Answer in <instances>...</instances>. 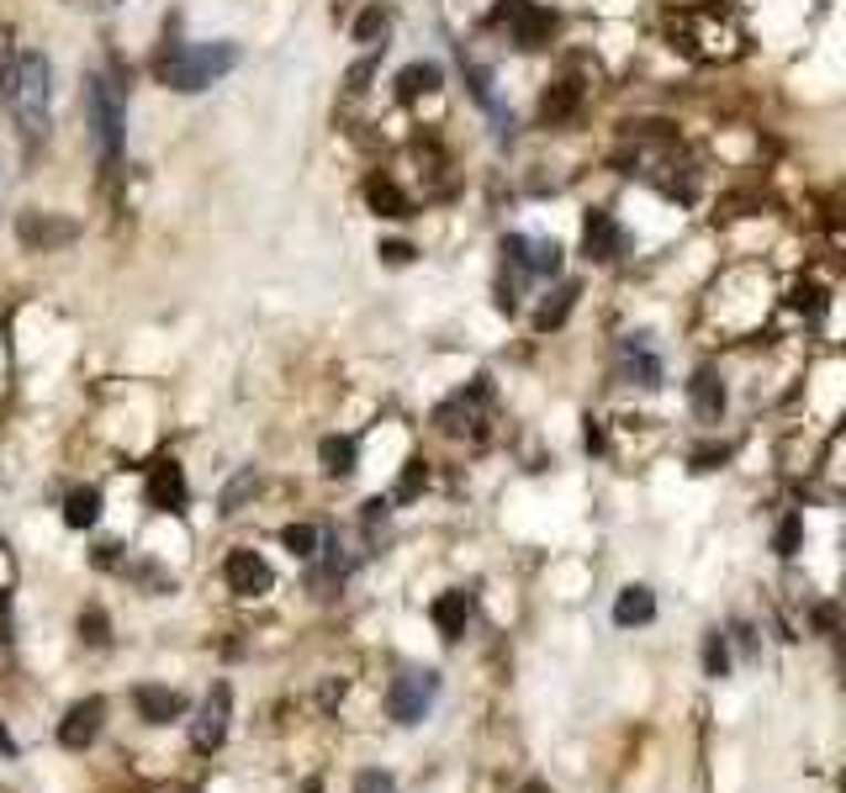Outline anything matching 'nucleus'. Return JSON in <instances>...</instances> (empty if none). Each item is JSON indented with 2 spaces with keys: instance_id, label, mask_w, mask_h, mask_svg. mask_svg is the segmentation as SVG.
<instances>
[{
  "instance_id": "0eeeda50",
  "label": "nucleus",
  "mask_w": 846,
  "mask_h": 793,
  "mask_svg": "<svg viewBox=\"0 0 846 793\" xmlns=\"http://www.w3.org/2000/svg\"><path fill=\"white\" fill-rule=\"evenodd\" d=\"M487 403H492V392L487 382H471L466 392H456L450 403H439L435 424L445 434H482V418H487Z\"/></svg>"
},
{
  "instance_id": "f3484780",
  "label": "nucleus",
  "mask_w": 846,
  "mask_h": 793,
  "mask_svg": "<svg viewBox=\"0 0 846 793\" xmlns=\"http://www.w3.org/2000/svg\"><path fill=\"white\" fill-rule=\"evenodd\" d=\"M688 403H693V413H699L703 424H720V413H725V382L703 365V371H693V382H688Z\"/></svg>"
},
{
  "instance_id": "20e7f679",
  "label": "nucleus",
  "mask_w": 846,
  "mask_h": 793,
  "mask_svg": "<svg viewBox=\"0 0 846 793\" xmlns=\"http://www.w3.org/2000/svg\"><path fill=\"white\" fill-rule=\"evenodd\" d=\"M85 117H91V133H96L101 165H117L122 159V127H127V106H122V91L106 80V74L85 80Z\"/></svg>"
},
{
  "instance_id": "c9c22d12",
  "label": "nucleus",
  "mask_w": 846,
  "mask_h": 793,
  "mask_svg": "<svg viewBox=\"0 0 846 793\" xmlns=\"http://www.w3.org/2000/svg\"><path fill=\"white\" fill-rule=\"evenodd\" d=\"M0 751H6V757H11V751H17V741H11V735H6V730H0Z\"/></svg>"
},
{
  "instance_id": "9b49d317",
  "label": "nucleus",
  "mask_w": 846,
  "mask_h": 793,
  "mask_svg": "<svg viewBox=\"0 0 846 793\" xmlns=\"http://www.w3.org/2000/svg\"><path fill=\"white\" fill-rule=\"evenodd\" d=\"M629 249V239H625V228L614 222L608 212H593L587 222H582V254L587 260H598V264H614L619 254Z\"/></svg>"
},
{
  "instance_id": "423d86ee",
  "label": "nucleus",
  "mask_w": 846,
  "mask_h": 793,
  "mask_svg": "<svg viewBox=\"0 0 846 793\" xmlns=\"http://www.w3.org/2000/svg\"><path fill=\"white\" fill-rule=\"evenodd\" d=\"M492 22L508 27V38H513L524 53L545 49V43H551V32H556V17H551V11H540V6H530V0H503Z\"/></svg>"
},
{
  "instance_id": "a878e982",
  "label": "nucleus",
  "mask_w": 846,
  "mask_h": 793,
  "mask_svg": "<svg viewBox=\"0 0 846 793\" xmlns=\"http://www.w3.org/2000/svg\"><path fill=\"white\" fill-rule=\"evenodd\" d=\"M387 32H391V11H387V6H365L361 22H355V43L376 49V43H382Z\"/></svg>"
},
{
  "instance_id": "5701e85b",
  "label": "nucleus",
  "mask_w": 846,
  "mask_h": 793,
  "mask_svg": "<svg viewBox=\"0 0 846 793\" xmlns=\"http://www.w3.org/2000/svg\"><path fill=\"white\" fill-rule=\"evenodd\" d=\"M101 519V492L96 487H74L70 498H64V524L70 529H91Z\"/></svg>"
},
{
  "instance_id": "dca6fc26",
  "label": "nucleus",
  "mask_w": 846,
  "mask_h": 793,
  "mask_svg": "<svg viewBox=\"0 0 846 793\" xmlns=\"http://www.w3.org/2000/svg\"><path fill=\"white\" fill-rule=\"evenodd\" d=\"M133 703H138V714L148 724H169L186 714V698L175 693V688H159V682H144V688H133Z\"/></svg>"
},
{
  "instance_id": "4c0bfd02",
  "label": "nucleus",
  "mask_w": 846,
  "mask_h": 793,
  "mask_svg": "<svg viewBox=\"0 0 846 793\" xmlns=\"http://www.w3.org/2000/svg\"><path fill=\"white\" fill-rule=\"evenodd\" d=\"M0 91H6V70H0Z\"/></svg>"
},
{
  "instance_id": "1a4fd4ad",
  "label": "nucleus",
  "mask_w": 846,
  "mask_h": 793,
  "mask_svg": "<svg viewBox=\"0 0 846 793\" xmlns=\"http://www.w3.org/2000/svg\"><path fill=\"white\" fill-rule=\"evenodd\" d=\"M222 577H228V587H233L239 598H260V593L275 587V572H270V561L260 551H233L228 555V566H222Z\"/></svg>"
},
{
  "instance_id": "f704fd0d",
  "label": "nucleus",
  "mask_w": 846,
  "mask_h": 793,
  "mask_svg": "<svg viewBox=\"0 0 846 793\" xmlns=\"http://www.w3.org/2000/svg\"><path fill=\"white\" fill-rule=\"evenodd\" d=\"M382 254H387V264H408L412 260L408 243H382Z\"/></svg>"
},
{
  "instance_id": "bb28decb",
  "label": "nucleus",
  "mask_w": 846,
  "mask_h": 793,
  "mask_svg": "<svg viewBox=\"0 0 846 793\" xmlns=\"http://www.w3.org/2000/svg\"><path fill=\"white\" fill-rule=\"evenodd\" d=\"M703 672H709V677H725L730 672V635H720V629H709V635H703Z\"/></svg>"
},
{
  "instance_id": "4468645a",
  "label": "nucleus",
  "mask_w": 846,
  "mask_h": 793,
  "mask_svg": "<svg viewBox=\"0 0 846 793\" xmlns=\"http://www.w3.org/2000/svg\"><path fill=\"white\" fill-rule=\"evenodd\" d=\"M619 376H625V382H640V386H661V361H656V349H651V338L646 334L619 338Z\"/></svg>"
},
{
  "instance_id": "c85d7f7f",
  "label": "nucleus",
  "mask_w": 846,
  "mask_h": 793,
  "mask_svg": "<svg viewBox=\"0 0 846 793\" xmlns=\"http://www.w3.org/2000/svg\"><path fill=\"white\" fill-rule=\"evenodd\" d=\"M798 540H804V519H798V513H788V519L777 524V534H773V551L788 561V555H798Z\"/></svg>"
},
{
  "instance_id": "393cba45",
  "label": "nucleus",
  "mask_w": 846,
  "mask_h": 793,
  "mask_svg": "<svg viewBox=\"0 0 846 793\" xmlns=\"http://www.w3.org/2000/svg\"><path fill=\"white\" fill-rule=\"evenodd\" d=\"M397 91H403V101H418V96H429V91H439V64H408V70L397 74Z\"/></svg>"
},
{
  "instance_id": "39448f33",
  "label": "nucleus",
  "mask_w": 846,
  "mask_h": 793,
  "mask_svg": "<svg viewBox=\"0 0 846 793\" xmlns=\"http://www.w3.org/2000/svg\"><path fill=\"white\" fill-rule=\"evenodd\" d=\"M439 698V672H403L391 677L387 688V714L397 724H424V714L435 709Z\"/></svg>"
},
{
  "instance_id": "9d476101",
  "label": "nucleus",
  "mask_w": 846,
  "mask_h": 793,
  "mask_svg": "<svg viewBox=\"0 0 846 793\" xmlns=\"http://www.w3.org/2000/svg\"><path fill=\"white\" fill-rule=\"evenodd\" d=\"M186 503H191L186 471H180L175 460H159V466H148V508H159V513H186Z\"/></svg>"
},
{
  "instance_id": "c756f323",
  "label": "nucleus",
  "mask_w": 846,
  "mask_h": 793,
  "mask_svg": "<svg viewBox=\"0 0 846 793\" xmlns=\"http://www.w3.org/2000/svg\"><path fill=\"white\" fill-rule=\"evenodd\" d=\"M80 635H85L91 646H106V640H112V625H106V614H101V608H85V614H80Z\"/></svg>"
},
{
  "instance_id": "412c9836",
  "label": "nucleus",
  "mask_w": 846,
  "mask_h": 793,
  "mask_svg": "<svg viewBox=\"0 0 846 793\" xmlns=\"http://www.w3.org/2000/svg\"><path fill=\"white\" fill-rule=\"evenodd\" d=\"M317 460H323V471H328V477H349V471H355V460H361V450H355V439L328 434V439L317 445Z\"/></svg>"
},
{
  "instance_id": "4be33fe9",
  "label": "nucleus",
  "mask_w": 846,
  "mask_h": 793,
  "mask_svg": "<svg viewBox=\"0 0 846 793\" xmlns=\"http://www.w3.org/2000/svg\"><path fill=\"white\" fill-rule=\"evenodd\" d=\"M577 296H582V291L572 286V281H566V286H556L551 296H545V302H540V313H534V328H540V334H545V328H561V323H566V313L577 307Z\"/></svg>"
},
{
  "instance_id": "a211bd4d",
  "label": "nucleus",
  "mask_w": 846,
  "mask_h": 793,
  "mask_svg": "<svg viewBox=\"0 0 846 793\" xmlns=\"http://www.w3.org/2000/svg\"><path fill=\"white\" fill-rule=\"evenodd\" d=\"M365 201H370V212L376 217H391V222H397V217H412V201L403 196V186H397L391 175H376V180L365 186Z\"/></svg>"
},
{
  "instance_id": "f03ea898",
  "label": "nucleus",
  "mask_w": 846,
  "mask_h": 793,
  "mask_svg": "<svg viewBox=\"0 0 846 793\" xmlns=\"http://www.w3.org/2000/svg\"><path fill=\"white\" fill-rule=\"evenodd\" d=\"M239 70V49L233 43H191V49H169L159 59V80H165L169 91H207V85H218L222 74Z\"/></svg>"
},
{
  "instance_id": "f8f14e48",
  "label": "nucleus",
  "mask_w": 846,
  "mask_h": 793,
  "mask_svg": "<svg viewBox=\"0 0 846 793\" xmlns=\"http://www.w3.org/2000/svg\"><path fill=\"white\" fill-rule=\"evenodd\" d=\"M228 703H233V693H228V682H218V688L207 693V703H201L196 724H191L196 751H218L222 745V735H228Z\"/></svg>"
},
{
  "instance_id": "f257e3e1",
  "label": "nucleus",
  "mask_w": 846,
  "mask_h": 793,
  "mask_svg": "<svg viewBox=\"0 0 846 793\" xmlns=\"http://www.w3.org/2000/svg\"><path fill=\"white\" fill-rule=\"evenodd\" d=\"M672 38L693 59H730V53H741V43H746V22H741V11L730 0H703V6L677 11Z\"/></svg>"
},
{
  "instance_id": "e433bc0d",
  "label": "nucleus",
  "mask_w": 846,
  "mask_h": 793,
  "mask_svg": "<svg viewBox=\"0 0 846 793\" xmlns=\"http://www.w3.org/2000/svg\"><path fill=\"white\" fill-rule=\"evenodd\" d=\"M519 793H551V789H545V783H524V789H519Z\"/></svg>"
},
{
  "instance_id": "7ed1b4c3",
  "label": "nucleus",
  "mask_w": 846,
  "mask_h": 793,
  "mask_svg": "<svg viewBox=\"0 0 846 793\" xmlns=\"http://www.w3.org/2000/svg\"><path fill=\"white\" fill-rule=\"evenodd\" d=\"M6 91H11V112H17L22 138H27V144H38V138L49 133V96H53L49 59L27 49L22 59H17V74H11V85H6Z\"/></svg>"
},
{
  "instance_id": "b1692460",
  "label": "nucleus",
  "mask_w": 846,
  "mask_h": 793,
  "mask_svg": "<svg viewBox=\"0 0 846 793\" xmlns=\"http://www.w3.org/2000/svg\"><path fill=\"white\" fill-rule=\"evenodd\" d=\"M577 106H582V85H577V80H561L556 91L540 101V117H545V122H566Z\"/></svg>"
},
{
  "instance_id": "473e14b6",
  "label": "nucleus",
  "mask_w": 846,
  "mask_h": 793,
  "mask_svg": "<svg viewBox=\"0 0 846 793\" xmlns=\"http://www.w3.org/2000/svg\"><path fill=\"white\" fill-rule=\"evenodd\" d=\"M418 487H424V466H408L403 481H397V492H391V503H412L418 498Z\"/></svg>"
},
{
  "instance_id": "7c9ffc66",
  "label": "nucleus",
  "mask_w": 846,
  "mask_h": 793,
  "mask_svg": "<svg viewBox=\"0 0 846 793\" xmlns=\"http://www.w3.org/2000/svg\"><path fill=\"white\" fill-rule=\"evenodd\" d=\"M254 487H260V481H254V471H239V477H233V487L222 492V513H239V503L254 492Z\"/></svg>"
},
{
  "instance_id": "cd10ccee",
  "label": "nucleus",
  "mask_w": 846,
  "mask_h": 793,
  "mask_svg": "<svg viewBox=\"0 0 846 793\" xmlns=\"http://www.w3.org/2000/svg\"><path fill=\"white\" fill-rule=\"evenodd\" d=\"M281 545H286L296 561H313L317 555V529L313 524H286L281 529Z\"/></svg>"
},
{
  "instance_id": "72a5a7b5",
  "label": "nucleus",
  "mask_w": 846,
  "mask_h": 793,
  "mask_svg": "<svg viewBox=\"0 0 846 793\" xmlns=\"http://www.w3.org/2000/svg\"><path fill=\"white\" fill-rule=\"evenodd\" d=\"M714 460H730L725 445H720V450H714V445H709V450H699V456H693V471H714Z\"/></svg>"
},
{
  "instance_id": "2eb2a0df",
  "label": "nucleus",
  "mask_w": 846,
  "mask_h": 793,
  "mask_svg": "<svg viewBox=\"0 0 846 793\" xmlns=\"http://www.w3.org/2000/svg\"><path fill=\"white\" fill-rule=\"evenodd\" d=\"M17 233H22L27 249H64V243H74V228L70 217H49V212H22V222H17Z\"/></svg>"
},
{
  "instance_id": "aec40b11",
  "label": "nucleus",
  "mask_w": 846,
  "mask_h": 793,
  "mask_svg": "<svg viewBox=\"0 0 846 793\" xmlns=\"http://www.w3.org/2000/svg\"><path fill=\"white\" fill-rule=\"evenodd\" d=\"M466 619H471V593L466 587H456V593H445V598L435 603V625L445 640H460L466 635Z\"/></svg>"
},
{
  "instance_id": "6ab92c4d",
  "label": "nucleus",
  "mask_w": 846,
  "mask_h": 793,
  "mask_svg": "<svg viewBox=\"0 0 846 793\" xmlns=\"http://www.w3.org/2000/svg\"><path fill=\"white\" fill-rule=\"evenodd\" d=\"M651 619H656V593L651 587H625L619 603H614V625L635 629V625H651Z\"/></svg>"
},
{
  "instance_id": "2f4dec72",
  "label": "nucleus",
  "mask_w": 846,
  "mask_h": 793,
  "mask_svg": "<svg viewBox=\"0 0 846 793\" xmlns=\"http://www.w3.org/2000/svg\"><path fill=\"white\" fill-rule=\"evenodd\" d=\"M355 793H397V778H391V772H382V768H370V772H361V778H355Z\"/></svg>"
},
{
  "instance_id": "ddd939ff",
  "label": "nucleus",
  "mask_w": 846,
  "mask_h": 793,
  "mask_svg": "<svg viewBox=\"0 0 846 793\" xmlns=\"http://www.w3.org/2000/svg\"><path fill=\"white\" fill-rule=\"evenodd\" d=\"M101 720H106V698H80L64 714V724H59V745L64 751H85L101 735Z\"/></svg>"
},
{
  "instance_id": "6e6552de",
  "label": "nucleus",
  "mask_w": 846,
  "mask_h": 793,
  "mask_svg": "<svg viewBox=\"0 0 846 793\" xmlns=\"http://www.w3.org/2000/svg\"><path fill=\"white\" fill-rule=\"evenodd\" d=\"M503 254L513 264V275H524V281H545V275H556L561 270V249L545 239H524V233H513L503 239Z\"/></svg>"
}]
</instances>
